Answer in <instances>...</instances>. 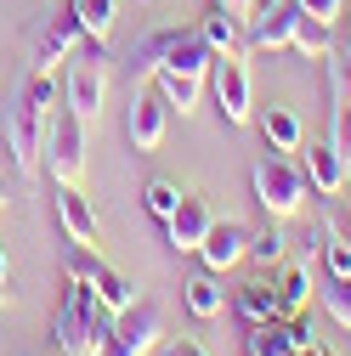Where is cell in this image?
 I'll list each match as a JSON object with an SVG mask.
<instances>
[{
  "label": "cell",
  "instance_id": "obj_29",
  "mask_svg": "<svg viewBox=\"0 0 351 356\" xmlns=\"http://www.w3.org/2000/svg\"><path fill=\"white\" fill-rule=\"evenodd\" d=\"M249 254H255L260 266H278V260H283V232H278V220H272L260 238H249Z\"/></svg>",
  "mask_w": 351,
  "mask_h": 356
},
{
  "label": "cell",
  "instance_id": "obj_32",
  "mask_svg": "<svg viewBox=\"0 0 351 356\" xmlns=\"http://www.w3.org/2000/svg\"><path fill=\"white\" fill-rule=\"evenodd\" d=\"M345 159H351V108H334V136H329Z\"/></svg>",
  "mask_w": 351,
  "mask_h": 356
},
{
  "label": "cell",
  "instance_id": "obj_7",
  "mask_svg": "<svg viewBox=\"0 0 351 356\" xmlns=\"http://www.w3.org/2000/svg\"><path fill=\"white\" fill-rule=\"evenodd\" d=\"M210 91H215V108H221V119H227L233 130L255 119V79H249L244 51L215 57V68H210Z\"/></svg>",
  "mask_w": 351,
  "mask_h": 356
},
{
  "label": "cell",
  "instance_id": "obj_16",
  "mask_svg": "<svg viewBox=\"0 0 351 356\" xmlns=\"http://www.w3.org/2000/svg\"><path fill=\"white\" fill-rule=\"evenodd\" d=\"M233 311H238V323H244V328L283 317V305H278V289H272V277H249V283H238V294H233Z\"/></svg>",
  "mask_w": 351,
  "mask_h": 356
},
{
  "label": "cell",
  "instance_id": "obj_12",
  "mask_svg": "<svg viewBox=\"0 0 351 356\" xmlns=\"http://www.w3.org/2000/svg\"><path fill=\"white\" fill-rule=\"evenodd\" d=\"M244 254H249V227H238V220H215V227L204 232V243H198V260L210 266L215 277L233 272Z\"/></svg>",
  "mask_w": 351,
  "mask_h": 356
},
{
  "label": "cell",
  "instance_id": "obj_11",
  "mask_svg": "<svg viewBox=\"0 0 351 356\" xmlns=\"http://www.w3.org/2000/svg\"><path fill=\"white\" fill-rule=\"evenodd\" d=\"M210 227H215V209H210V198H187V193H182L176 215L164 220V238H170V249L198 254V243H204V232H210Z\"/></svg>",
  "mask_w": 351,
  "mask_h": 356
},
{
  "label": "cell",
  "instance_id": "obj_36",
  "mask_svg": "<svg viewBox=\"0 0 351 356\" xmlns=\"http://www.w3.org/2000/svg\"><path fill=\"white\" fill-rule=\"evenodd\" d=\"M295 356H334V350H329V345H318V339H312V345H300V350H295Z\"/></svg>",
  "mask_w": 351,
  "mask_h": 356
},
{
  "label": "cell",
  "instance_id": "obj_10",
  "mask_svg": "<svg viewBox=\"0 0 351 356\" xmlns=\"http://www.w3.org/2000/svg\"><path fill=\"white\" fill-rule=\"evenodd\" d=\"M164 130H170V102H164V91H159V85H153V91H136V97H130V119H125L130 147H136V153L164 147Z\"/></svg>",
  "mask_w": 351,
  "mask_h": 356
},
{
  "label": "cell",
  "instance_id": "obj_25",
  "mask_svg": "<svg viewBox=\"0 0 351 356\" xmlns=\"http://www.w3.org/2000/svg\"><path fill=\"white\" fill-rule=\"evenodd\" d=\"M91 289L102 294V305H108V311H125V305H136V283H130V277H119L114 266H102Z\"/></svg>",
  "mask_w": 351,
  "mask_h": 356
},
{
  "label": "cell",
  "instance_id": "obj_19",
  "mask_svg": "<svg viewBox=\"0 0 351 356\" xmlns=\"http://www.w3.org/2000/svg\"><path fill=\"white\" fill-rule=\"evenodd\" d=\"M278 305H283V317H300L306 305H312V266H278Z\"/></svg>",
  "mask_w": 351,
  "mask_h": 356
},
{
  "label": "cell",
  "instance_id": "obj_31",
  "mask_svg": "<svg viewBox=\"0 0 351 356\" xmlns=\"http://www.w3.org/2000/svg\"><path fill=\"white\" fill-rule=\"evenodd\" d=\"M345 6H351V0H300V12H306V17H318V23H340Z\"/></svg>",
  "mask_w": 351,
  "mask_h": 356
},
{
  "label": "cell",
  "instance_id": "obj_35",
  "mask_svg": "<svg viewBox=\"0 0 351 356\" xmlns=\"http://www.w3.org/2000/svg\"><path fill=\"white\" fill-rule=\"evenodd\" d=\"M340 23H345V34H334V46H340V51L351 57V6H345V17H340Z\"/></svg>",
  "mask_w": 351,
  "mask_h": 356
},
{
  "label": "cell",
  "instance_id": "obj_2",
  "mask_svg": "<svg viewBox=\"0 0 351 356\" xmlns=\"http://www.w3.org/2000/svg\"><path fill=\"white\" fill-rule=\"evenodd\" d=\"M114 317L119 311L102 305V294L91 283L68 277L63 300H57V317H52V334H57V356H97L114 334Z\"/></svg>",
  "mask_w": 351,
  "mask_h": 356
},
{
  "label": "cell",
  "instance_id": "obj_5",
  "mask_svg": "<svg viewBox=\"0 0 351 356\" xmlns=\"http://www.w3.org/2000/svg\"><path fill=\"white\" fill-rule=\"evenodd\" d=\"M40 153H46V175L57 187H79L85 181V119H74L68 108H57L52 119H46V142H40Z\"/></svg>",
  "mask_w": 351,
  "mask_h": 356
},
{
  "label": "cell",
  "instance_id": "obj_30",
  "mask_svg": "<svg viewBox=\"0 0 351 356\" xmlns=\"http://www.w3.org/2000/svg\"><path fill=\"white\" fill-rule=\"evenodd\" d=\"M323 272L351 283V243H340V238H323Z\"/></svg>",
  "mask_w": 351,
  "mask_h": 356
},
{
  "label": "cell",
  "instance_id": "obj_18",
  "mask_svg": "<svg viewBox=\"0 0 351 356\" xmlns=\"http://www.w3.org/2000/svg\"><path fill=\"white\" fill-rule=\"evenodd\" d=\"M198 34L210 40V51H215V57H227V51H249V46H244V17H233L227 6H210V17L198 23Z\"/></svg>",
  "mask_w": 351,
  "mask_h": 356
},
{
  "label": "cell",
  "instance_id": "obj_33",
  "mask_svg": "<svg viewBox=\"0 0 351 356\" xmlns=\"http://www.w3.org/2000/svg\"><path fill=\"white\" fill-rule=\"evenodd\" d=\"M164 356H210V350H204V345H198V339H182V345H170V350H164Z\"/></svg>",
  "mask_w": 351,
  "mask_h": 356
},
{
  "label": "cell",
  "instance_id": "obj_23",
  "mask_svg": "<svg viewBox=\"0 0 351 356\" xmlns=\"http://www.w3.org/2000/svg\"><path fill=\"white\" fill-rule=\"evenodd\" d=\"M289 46L306 57V63H323L329 51H334V23H318V17H295V40H289Z\"/></svg>",
  "mask_w": 351,
  "mask_h": 356
},
{
  "label": "cell",
  "instance_id": "obj_40",
  "mask_svg": "<svg viewBox=\"0 0 351 356\" xmlns=\"http://www.w3.org/2000/svg\"><path fill=\"white\" fill-rule=\"evenodd\" d=\"M0 305H6V283H0Z\"/></svg>",
  "mask_w": 351,
  "mask_h": 356
},
{
  "label": "cell",
  "instance_id": "obj_9",
  "mask_svg": "<svg viewBox=\"0 0 351 356\" xmlns=\"http://www.w3.org/2000/svg\"><path fill=\"white\" fill-rule=\"evenodd\" d=\"M300 0H255V12L244 17V46L249 51H283L295 40Z\"/></svg>",
  "mask_w": 351,
  "mask_h": 356
},
{
  "label": "cell",
  "instance_id": "obj_13",
  "mask_svg": "<svg viewBox=\"0 0 351 356\" xmlns=\"http://www.w3.org/2000/svg\"><path fill=\"white\" fill-rule=\"evenodd\" d=\"M79 40H85V29L74 23V12L52 17L46 29H40V40H34V68H40V74H52L57 63H68V57L79 51Z\"/></svg>",
  "mask_w": 351,
  "mask_h": 356
},
{
  "label": "cell",
  "instance_id": "obj_26",
  "mask_svg": "<svg viewBox=\"0 0 351 356\" xmlns=\"http://www.w3.org/2000/svg\"><path fill=\"white\" fill-rule=\"evenodd\" d=\"M176 204H182V187H176V181H148V187H142V209H148L153 220H170Z\"/></svg>",
  "mask_w": 351,
  "mask_h": 356
},
{
  "label": "cell",
  "instance_id": "obj_1",
  "mask_svg": "<svg viewBox=\"0 0 351 356\" xmlns=\"http://www.w3.org/2000/svg\"><path fill=\"white\" fill-rule=\"evenodd\" d=\"M57 102H63V85L34 68V79L17 97V108L6 113V153H12V170L23 175V181L40 175V142H46V119L57 113Z\"/></svg>",
  "mask_w": 351,
  "mask_h": 356
},
{
  "label": "cell",
  "instance_id": "obj_34",
  "mask_svg": "<svg viewBox=\"0 0 351 356\" xmlns=\"http://www.w3.org/2000/svg\"><path fill=\"white\" fill-rule=\"evenodd\" d=\"M215 6H227L233 17H249V12H255V0H215Z\"/></svg>",
  "mask_w": 351,
  "mask_h": 356
},
{
  "label": "cell",
  "instance_id": "obj_4",
  "mask_svg": "<svg viewBox=\"0 0 351 356\" xmlns=\"http://www.w3.org/2000/svg\"><path fill=\"white\" fill-rule=\"evenodd\" d=\"M108 46L102 40H79V51L68 57V79H63V108L85 124L102 119V102H108Z\"/></svg>",
  "mask_w": 351,
  "mask_h": 356
},
{
  "label": "cell",
  "instance_id": "obj_24",
  "mask_svg": "<svg viewBox=\"0 0 351 356\" xmlns=\"http://www.w3.org/2000/svg\"><path fill=\"white\" fill-rule=\"evenodd\" d=\"M249 356H295V339H289V317L255 323V328H249Z\"/></svg>",
  "mask_w": 351,
  "mask_h": 356
},
{
  "label": "cell",
  "instance_id": "obj_20",
  "mask_svg": "<svg viewBox=\"0 0 351 356\" xmlns=\"http://www.w3.org/2000/svg\"><path fill=\"white\" fill-rule=\"evenodd\" d=\"M153 85L164 91L170 113H193V108H198V97H204V79H198V74H176V68H159V74H153Z\"/></svg>",
  "mask_w": 351,
  "mask_h": 356
},
{
  "label": "cell",
  "instance_id": "obj_14",
  "mask_svg": "<svg viewBox=\"0 0 351 356\" xmlns=\"http://www.w3.org/2000/svg\"><path fill=\"white\" fill-rule=\"evenodd\" d=\"M57 220H63L68 243H102V215L79 187H57Z\"/></svg>",
  "mask_w": 351,
  "mask_h": 356
},
{
  "label": "cell",
  "instance_id": "obj_15",
  "mask_svg": "<svg viewBox=\"0 0 351 356\" xmlns=\"http://www.w3.org/2000/svg\"><path fill=\"white\" fill-rule=\"evenodd\" d=\"M300 170H306V187H318V198H334V193L345 187V153H340L334 142H318V147H306Z\"/></svg>",
  "mask_w": 351,
  "mask_h": 356
},
{
  "label": "cell",
  "instance_id": "obj_22",
  "mask_svg": "<svg viewBox=\"0 0 351 356\" xmlns=\"http://www.w3.org/2000/svg\"><path fill=\"white\" fill-rule=\"evenodd\" d=\"M68 12H74V23L85 29V40H102V46H108L114 17H119V0H68Z\"/></svg>",
  "mask_w": 351,
  "mask_h": 356
},
{
  "label": "cell",
  "instance_id": "obj_6",
  "mask_svg": "<svg viewBox=\"0 0 351 356\" xmlns=\"http://www.w3.org/2000/svg\"><path fill=\"white\" fill-rule=\"evenodd\" d=\"M255 204L267 209L272 220L300 215V204H306V170L295 159H283V153H267L255 164Z\"/></svg>",
  "mask_w": 351,
  "mask_h": 356
},
{
  "label": "cell",
  "instance_id": "obj_28",
  "mask_svg": "<svg viewBox=\"0 0 351 356\" xmlns=\"http://www.w3.org/2000/svg\"><path fill=\"white\" fill-rule=\"evenodd\" d=\"M323 311L351 334V283H345V277H329V283H323Z\"/></svg>",
  "mask_w": 351,
  "mask_h": 356
},
{
  "label": "cell",
  "instance_id": "obj_3",
  "mask_svg": "<svg viewBox=\"0 0 351 356\" xmlns=\"http://www.w3.org/2000/svg\"><path fill=\"white\" fill-rule=\"evenodd\" d=\"M159 68H176V74H198V79H210L215 51H210V40H204L198 29L170 23V29H153V34H142L136 46H130V74L153 79Z\"/></svg>",
  "mask_w": 351,
  "mask_h": 356
},
{
  "label": "cell",
  "instance_id": "obj_17",
  "mask_svg": "<svg viewBox=\"0 0 351 356\" xmlns=\"http://www.w3.org/2000/svg\"><path fill=\"white\" fill-rule=\"evenodd\" d=\"M182 300H187V311H193V317H204V323L227 311V289L215 283V272H210V266H204V272H193V277L182 283Z\"/></svg>",
  "mask_w": 351,
  "mask_h": 356
},
{
  "label": "cell",
  "instance_id": "obj_8",
  "mask_svg": "<svg viewBox=\"0 0 351 356\" xmlns=\"http://www.w3.org/2000/svg\"><path fill=\"white\" fill-rule=\"evenodd\" d=\"M159 334H164V317H159V305L153 300H136V305H125L119 317H114V334L97 356H153L159 350Z\"/></svg>",
  "mask_w": 351,
  "mask_h": 356
},
{
  "label": "cell",
  "instance_id": "obj_37",
  "mask_svg": "<svg viewBox=\"0 0 351 356\" xmlns=\"http://www.w3.org/2000/svg\"><path fill=\"white\" fill-rule=\"evenodd\" d=\"M12 277V260H6V249H0V283H6Z\"/></svg>",
  "mask_w": 351,
  "mask_h": 356
},
{
  "label": "cell",
  "instance_id": "obj_21",
  "mask_svg": "<svg viewBox=\"0 0 351 356\" xmlns=\"http://www.w3.org/2000/svg\"><path fill=\"white\" fill-rule=\"evenodd\" d=\"M255 124H260V136H267L272 153H295L300 147V113L295 108H267Z\"/></svg>",
  "mask_w": 351,
  "mask_h": 356
},
{
  "label": "cell",
  "instance_id": "obj_38",
  "mask_svg": "<svg viewBox=\"0 0 351 356\" xmlns=\"http://www.w3.org/2000/svg\"><path fill=\"white\" fill-rule=\"evenodd\" d=\"M0 209H6V175H0Z\"/></svg>",
  "mask_w": 351,
  "mask_h": 356
},
{
  "label": "cell",
  "instance_id": "obj_39",
  "mask_svg": "<svg viewBox=\"0 0 351 356\" xmlns=\"http://www.w3.org/2000/svg\"><path fill=\"white\" fill-rule=\"evenodd\" d=\"M345 187H351V159H345Z\"/></svg>",
  "mask_w": 351,
  "mask_h": 356
},
{
  "label": "cell",
  "instance_id": "obj_27",
  "mask_svg": "<svg viewBox=\"0 0 351 356\" xmlns=\"http://www.w3.org/2000/svg\"><path fill=\"white\" fill-rule=\"evenodd\" d=\"M323 63H329V97H334V108H351V57L334 46Z\"/></svg>",
  "mask_w": 351,
  "mask_h": 356
}]
</instances>
